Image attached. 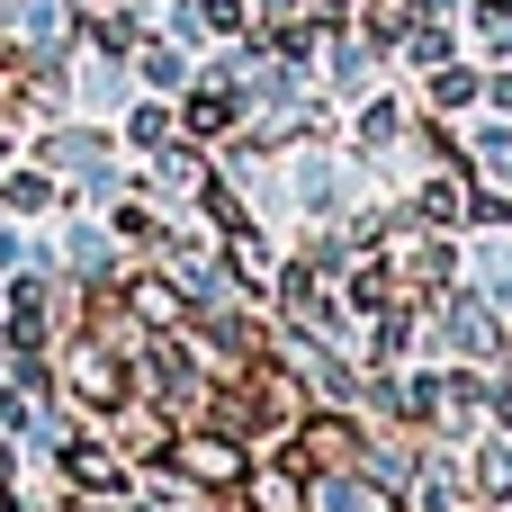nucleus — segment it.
Segmentation results:
<instances>
[{
    "mask_svg": "<svg viewBox=\"0 0 512 512\" xmlns=\"http://www.w3.org/2000/svg\"><path fill=\"white\" fill-rule=\"evenodd\" d=\"M306 468H360V432L351 423H306Z\"/></svg>",
    "mask_w": 512,
    "mask_h": 512,
    "instance_id": "obj_1",
    "label": "nucleus"
}]
</instances>
